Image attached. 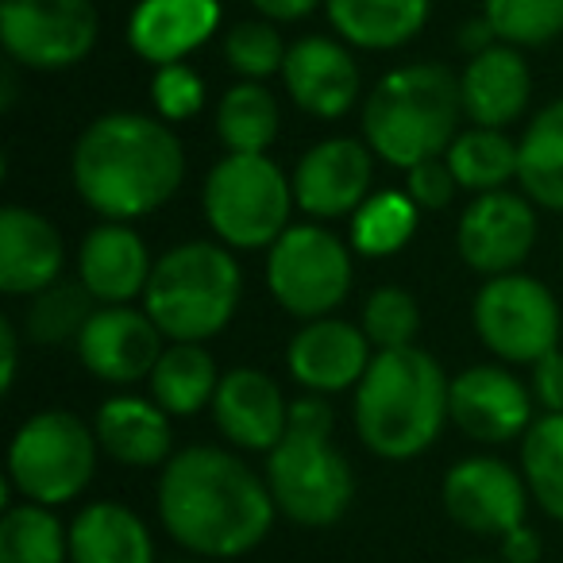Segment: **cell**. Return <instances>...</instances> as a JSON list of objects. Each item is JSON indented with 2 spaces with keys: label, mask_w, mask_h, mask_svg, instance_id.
<instances>
[{
  "label": "cell",
  "mask_w": 563,
  "mask_h": 563,
  "mask_svg": "<svg viewBox=\"0 0 563 563\" xmlns=\"http://www.w3.org/2000/svg\"><path fill=\"white\" fill-rule=\"evenodd\" d=\"M274 494L240 455L194 444L170 455L158 478L163 529L186 552L205 560H235L263 544L274 525Z\"/></svg>",
  "instance_id": "6da1fadb"
},
{
  "label": "cell",
  "mask_w": 563,
  "mask_h": 563,
  "mask_svg": "<svg viewBox=\"0 0 563 563\" xmlns=\"http://www.w3.org/2000/svg\"><path fill=\"white\" fill-rule=\"evenodd\" d=\"M70 178L104 220H135L163 209L186 178V151L166 120L109 112L74 143Z\"/></svg>",
  "instance_id": "7a4b0ae2"
},
{
  "label": "cell",
  "mask_w": 563,
  "mask_h": 563,
  "mask_svg": "<svg viewBox=\"0 0 563 563\" xmlns=\"http://www.w3.org/2000/svg\"><path fill=\"white\" fill-rule=\"evenodd\" d=\"M448 390L444 367L424 347H386L355 386V432L378 460H413L452 421Z\"/></svg>",
  "instance_id": "3957f363"
},
{
  "label": "cell",
  "mask_w": 563,
  "mask_h": 563,
  "mask_svg": "<svg viewBox=\"0 0 563 563\" xmlns=\"http://www.w3.org/2000/svg\"><path fill=\"white\" fill-rule=\"evenodd\" d=\"M460 78L440 63L390 70L363 104V140L398 170L437 158L460 135Z\"/></svg>",
  "instance_id": "277c9868"
},
{
  "label": "cell",
  "mask_w": 563,
  "mask_h": 563,
  "mask_svg": "<svg viewBox=\"0 0 563 563\" xmlns=\"http://www.w3.org/2000/svg\"><path fill=\"white\" fill-rule=\"evenodd\" d=\"M243 274L224 243L194 240L170 247L151 271L143 309L170 344H201L228 329L240 309Z\"/></svg>",
  "instance_id": "5b68a950"
},
{
  "label": "cell",
  "mask_w": 563,
  "mask_h": 563,
  "mask_svg": "<svg viewBox=\"0 0 563 563\" xmlns=\"http://www.w3.org/2000/svg\"><path fill=\"white\" fill-rule=\"evenodd\" d=\"M294 205V181L266 155H224L201 189L205 220L235 251L274 247L290 228Z\"/></svg>",
  "instance_id": "8992f818"
},
{
  "label": "cell",
  "mask_w": 563,
  "mask_h": 563,
  "mask_svg": "<svg viewBox=\"0 0 563 563\" xmlns=\"http://www.w3.org/2000/svg\"><path fill=\"white\" fill-rule=\"evenodd\" d=\"M97 432L70 409L27 417L9 444V486L24 501H74L97 471Z\"/></svg>",
  "instance_id": "52a82bcc"
},
{
  "label": "cell",
  "mask_w": 563,
  "mask_h": 563,
  "mask_svg": "<svg viewBox=\"0 0 563 563\" xmlns=\"http://www.w3.org/2000/svg\"><path fill=\"white\" fill-rule=\"evenodd\" d=\"M266 486L282 517L306 529H329L347 514L355 498V475L344 455L321 432L286 429L266 452Z\"/></svg>",
  "instance_id": "ba28073f"
},
{
  "label": "cell",
  "mask_w": 563,
  "mask_h": 563,
  "mask_svg": "<svg viewBox=\"0 0 563 563\" xmlns=\"http://www.w3.org/2000/svg\"><path fill=\"white\" fill-rule=\"evenodd\" d=\"M266 290L290 317H329L352 290V251L321 224L286 228L266 247Z\"/></svg>",
  "instance_id": "9c48e42d"
},
{
  "label": "cell",
  "mask_w": 563,
  "mask_h": 563,
  "mask_svg": "<svg viewBox=\"0 0 563 563\" xmlns=\"http://www.w3.org/2000/svg\"><path fill=\"white\" fill-rule=\"evenodd\" d=\"M471 313L478 340L506 363H537L560 344V301L529 274L490 278Z\"/></svg>",
  "instance_id": "30bf717a"
},
{
  "label": "cell",
  "mask_w": 563,
  "mask_h": 563,
  "mask_svg": "<svg viewBox=\"0 0 563 563\" xmlns=\"http://www.w3.org/2000/svg\"><path fill=\"white\" fill-rule=\"evenodd\" d=\"M93 0H0V43L27 70H70L97 47Z\"/></svg>",
  "instance_id": "8fae6325"
},
{
  "label": "cell",
  "mask_w": 563,
  "mask_h": 563,
  "mask_svg": "<svg viewBox=\"0 0 563 563\" xmlns=\"http://www.w3.org/2000/svg\"><path fill=\"white\" fill-rule=\"evenodd\" d=\"M529 483L521 471L494 455H471L460 460L444 475V509L460 529L475 537H506L509 529L525 525L529 506Z\"/></svg>",
  "instance_id": "7c38bea8"
},
{
  "label": "cell",
  "mask_w": 563,
  "mask_h": 563,
  "mask_svg": "<svg viewBox=\"0 0 563 563\" xmlns=\"http://www.w3.org/2000/svg\"><path fill=\"white\" fill-rule=\"evenodd\" d=\"M455 243L471 271L486 274V278L514 274L537 243V212H532L529 197L509 194V189L478 194L463 209Z\"/></svg>",
  "instance_id": "4fadbf2b"
},
{
  "label": "cell",
  "mask_w": 563,
  "mask_h": 563,
  "mask_svg": "<svg viewBox=\"0 0 563 563\" xmlns=\"http://www.w3.org/2000/svg\"><path fill=\"white\" fill-rule=\"evenodd\" d=\"M294 201L317 220H336L355 212L371 197L375 181V151L363 140H321L301 155L294 170Z\"/></svg>",
  "instance_id": "5bb4252c"
},
{
  "label": "cell",
  "mask_w": 563,
  "mask_h": 563,
  "mask_svg": "<svg viewBox=\"0 0 563 563\" xmlns=\"http://www.w3.org/2000/svg\"><path fill=\"white\" fill-rule=\"evenodd\" d=\"M163 332L147 317V309L132 306H101L93 309L89 324L78 336V360L89 375H97L101 383H140L151 378L163 347Z\"/></svg>",
  "instance_id": "9a60e30c"
},
{
  "label": "cell",
  "mask_w": 563,
  "mask_h": 563,
  "mask_svg": "<svg viewBox=\"0 0 563 563\" xmlns=\"http://www.w3.org/2000/svg\"><path fill=\"white\" fill-rule=\"evenodd\" d=\"M448 417L478 444H506V440L529 432L532 394L506 367L478 363L452 378Z\"/></svg>",
  "instance_id": "2e32d148"
},
{
  "label": "cell",
  "mask_w": 563,
  "mask_h": 563,
  "mask_svg": "<svg viewBox=\"0 0 563 563\" xmlns=\"http://www.w3.org/2000/svg\"><path fill=\"white\" fill-rule=\"evenodd\" d=\"M286 93L294 97L301 112L317 120H336L360 101V66L344 43L329 35H306L286 51L282 66Z\"/></svg>",
  "instance_id": "e0dca14e"
},
{
  "label": "cell",
  "mask_w": 563,
  "mask_h": 563,
  "mask_svg": "<svg viewBox=\"0 0 563 563\" xmlns=\"http://www.w3.org/2000/svg\"><path fill=\"white\" fill-rule=\"evenodd\" d=\"M371 340L340 317H317L286 347V367L309 394H340L360 386L371 367Z\"/></svg>",
  "instance_id": "ac0fdd59"
},
{
  "label": "cell",
  "mask_w": 563,
  "mask_h": 563,
  "mask_svg": "<svg viewBox=\"0 0 563 563\" xmlns=\"http://www.w3.org/2000/svg\"><path fill=\"white\" fill-rule=\"evenodd\" d=\"M212 421L247 452H271L286 437L290 401L282 398V386L258 367H235L220 375L217 398H212Z\"/></svg>",
  "instance_id": "d6986e66"
},
{
  "label": "cell",
  "mask_w": 563,
  "mask_h": 563,
  "mask_svg": "<svg viewBox=\"0 0 563 563\" xmlns=\"http://www.w3.org/2000/svg\"><path fill=\"white\" fill-rule=\"evenodd\" d=\"M63 232L43 212L24 205L0 209V290L9 298H35L63 278Z\"/></svg>",
  "instance_id": "ffe728a7"
},
{
  "label": "cell",
  "mask_w": 563,
  "mask_h": 563,
  "mask_svg": "<svg viewBox=\"0 0 563 563\" xmlns=\"http://www.w3.org/2000/svg\"><path fill=\"white\" fill-rule=\"evenodd\" d=\"M151 271L155 263L147 255V243L124 220L89 228L78 247V282L101 306H128L132 298H143Z\"/></svg>",
  "instance_id": "44dd1931"
},
{
  "label": "cell",
  "mask_w": 563,
  "mask_h": 563,
  "mask_svg": "<svg viewBox=\"0 0 563 563\" xmlns=\"http://www.w3.org/2000/svg\"><path fill=\"white\" fill-rule=\"evenodd\" d=\"M220 0H140L128 16V43L151 66L186 63L217 35Z\"/></svg>",
  "instance_id": "7402d4cb"
},
{
  "label": "cell",
  "mask_w": 563,
  "mask_h": 563,
  "mask_svg": "<svg viewBox=\"0 0 563 563\" xmlns=\"http://www.w3.org/2000/svg\"><path fill=\"white\" fill-rule=\"evenodd\" d=\"M529 89L532 81L521 51L498 43L463 66V117L475 128H509L529 109Z\"/></svg>",
  "instance_id": "603a6c76"
},
{
  "label": "cell",
  "mask_w": 563,
  "mask_h": 563,
  "mask_svg": "<svg viewBox=\"0 0 563 563\" xmlns=\"http://www.w3.org/2000/svg\"><path fill=\"white\" fill-rule=\"evenodd\" d=\"M97 444L124 467H158L170 460V413L155 398L117 394L97 409Z\"/></svg>",
  "instance_id": "cb8c5ba5"
},
{
  "label": "cell",
  "mask_w": 563,
  "mask_h": 563,
  "mask_svg": "<svg viewBox=\"0 0 563 563\" xmlns=\"http://www.w3.org/2000/svg\"><path fill=\"white\" fill-rule=\"evenodd\" d=\"M70 563H155V544L120 501H93L70 521Z\"/></svg>",
  "instance_id": "d4e9b609"
},
{
  "label": "cell",
  "mask_w": 563,
  "mask_h": 563,
  "mask_svg": "<svg viewBox=\"0 0 563 563\" xmlns=\"http://www.w3.org/2000/svg\"><path fill=\"white\" fill-rule=\"evenodd\" d=\"M329 24L352 47H406L429 20V0H324Z\"/></svg>",
  "instance_id": "484cf974"
},
{
  "label": "cell",
  "mask_w": 563,
  "mask_h": 563,
  "mask_svg": "<svg viewBox=\"0 0 563 563\" xmlns=\"http://www.w3.org/2000/svg\"><path fill=\"white\" fill-rule=\"evenodd\" d=\"M517 181L525 197L563 212V97L532 117L517 143Z\"/></svg>",
  "instance_id": "4316f807"
},
{
  "label": "cell",
  "mask_w": 563,
  "mask_h": 563,
  "mask_svg": "<svg viewBox=\"0 0 563 563\" xmlns=\"http://www.w3.org/2000/svg\"><path fill=\"white\" fill-rule=\"evenodd\" d=\"M220 386L217 360L201 344H170L151 371V398L170 417H194L212 406Z\"/></svg>",
  "instance_id": "83f0119b"
},
{
  "label": "cell",
  "mask_w": 563,
  "mask_h": 563,
  "mask_svg": "<svg viewBox=\"0 0 563 563\" xmlns=\"http://www.w3.org/2000/svg\"><path fill=\"white\" fill-rule=\"evenodd\" d=\"M282 112L263 81H235L217 109V135L228 155H266L278 140Z\"/></svg>",
  "instance_id": "f1b7e54d"
},
{
  "label": "cell",
  "mask_w": 563,
  "mask_h": 563,
  "mask_svg": "<svg viewBox=\"0 0 563 563\" xmlns=\"http://www.w3.org/2000/svg\"><path fill=\"white\" fill-rule=\"evenodd\" d=\"M0 563H70V529L51 506L20 501L0 517Z\"/></svg>",
  "instance_id": "f546056e"
},
{
  "label": "cell",
  "mask_w": 563,
  "mask_h": 563,
  "mask_svg": "<svg viewBox=\"0 0 563 563\" xmlns=\"http://www.w3.org/2000/svg\"><path fill=\"white\" fill-rule=\"evenodd\" d=\"M444 158L460 189H475V194H490L517 178V143L501 128H467L455 135Z\"/></svg>",
  "instance_id": "4dcf8cb0"
},
{
  "label": "cell",
  "mask_w": 563,
  "mask_h": 563,
  "mask_svg": "<svg viewBox=\"0 0 563 563\" xmlns=\"http://www.w3.org/2000/svg\"><path fill=\"white\" fill-rule=\"evenodd\" d=\"M417 232V205L406 189L371 194L352 212V247L371 258H386L401 251Z\"/></svg>",
  "instance_id": "1f68e13d"
},
{
  "label": "cell",
  "mask_w": 563,
  "mask_h": 563,
  "mask_svg": "<svg viewBox=\"0 0 563 563\" xmlns=\"http://www.w3.org/2000/svg\"><path fill=\"white\" fill-rule=\"evenodd\" d=\"M89 317H93V294L81 282H55L32 298L24 313V332L40 347L78 344Z\"/></svg>",
  "instance_id": "d6a6232c"
},
{
  "label": "cell",
  "mask_w": 563,
  "mask_h": 563,
  "mask_svg": "<svg viewBox=\"0 0 563 563\" xmlns=\"http://www.w3.org/2000/svg\"><path fill=\"white\" fill-rule=\"evenodd\" d=\"M521 467L537 506L563 521V413H544L529 424L521 444Z\"/></svg>",
  "instance_id": "836d02e7"
},
{
  "label": "cell",
  "mask_w": 563,
  "mask_h": 563,
  "mask_svg": "<svg viewBox=\"0 0 563 563\" xmlns=\"http://www.w3.org/2000/svg\"><path fill=\"white\" fill-rule=\"evenodd\" d=\"M483 16L509 47H544L563 32V0H483Z\"/></svg>",
  "instance_id": "e575fe53"
},
{
  "label": "cell",
  "mask_w": 563,
  "mask_h": 563,
  "mask_svg": "<svg viewBox=\"0 0 563 563\" xmlns=\"http://www.w3.org/2000/svg\"><path fill=\"white\" fill-rule=\"evenodd\" d=\"M286 43L271 20H247L235 24L224 40V58L243 81H263L271 74H282L286 66Z\"/></svg>",
  "instance_id": "d590c367"
},
{
  "label": "cell",
  "mask_w": 563,
  "mask_h": 563,
  "mask_svg": "<svg viewBox=\"0 0 563 563\" xmlns=\"http://www.w3.org/2000/svg\"><path fill=\"white\" fill-rule=\"evenodd\" d=\"M363 332L367 340L386 352V347H406L413 344L417 329H421V309H417L413 294H406L401 286H383L367 298L363 306Z\"/></svg>",
  "instance_id": "8d00e7d4"
},
{
  "label": "cell",
  "mask_w": 563,
  "mask_h": 563,
  "mask_svg": "<svg viewBox=\"0 0 563 563\" xmlns=\"http://www.w3.org/2000/svg\"><path fill=\"white\" fill-rule=\"evenodd\" d=\"M151 101H155L158 120L166 124H181V120H194L205 109V81L194 66L170 63L158 66L155 78H151Z\"/></svg>",
  "instance_id": "74e56055"
},
{
  "label": "cell",
  "mask_w": 563,
  "mask_h": 563,
  "mask_svg": "<svg viewBox=\"0 0 563 563\" xmlns=\"http://www.w3.org/2000/svg\"><path fill=\"white\" fill-rule=\"evenodd\" d=\"M455 189H460V181H455L444 155L424 158L406 170V194L413 197L417 209H444V205H452Z\"/></svg>",
  "instance_id": "f35d334b"
},
{
  "label": "cell",
  "mask_w": 563,
  "mask_h": 563,
  "mask_svg": "<svg viewBox=\"0 0 563 563\" xmlns=\"http://www.w3.org/2000/svg\"><path fill=\"white\" fill-rule=\"evenodd\" d=\"M532 398L544 406V413H563V352H548L532 363Z\"/></svg>",
  "instance_id": "ab89813d"
},
{
  "label": "cell",
  "mask_w": 563,
  "mask_h": 563,
  "mask_svg": "<svg viewBox=\"0 0 563 563\" xmlns=\"http://www.w3.org/2000/svg\"><path fill=\"white\" fill-rule=\"evenodd\" d=\"M540 552H544V544L529 525H517L501 537V560L506 563H540Z\"/></svg>",
  "instance_id": "60d3db41"
},
{
  "label": "cell",
  "mask_w": 563,
  "mask_h": 563,
  "mask_svg": "<svg viewBox=\"0 0 563 563\" xmlns=\"http://www.w3.org/2000/svg\"><path fill=\"white\" fill-rule=\"evenodd\" d=\"M20 367V329L12 324V317H0V390L9 394L16 383Z\"/></svg>",
  "instance_id": "b9f144b4"
},
{
  "label": "cell",
  "mask_w": 563,
  "mask_h": 563,
  "mask_svg": "<svg viewBox=\"0 0 563 563\" xmlns=\"http://www.w3.org/2000/svg\"><path fill=\"white\" fill-rule=\"evenodd\" d=\"M455 47L475 58V55H483V51L498 47V32H494V24L486 16L467 20V24H460V32H455Z\"/></svg>",
  "instance_id": "7bdbcfd3"
},
{
  "label": "cell",
  "mask_w": 563,
  "mask_h": 563,
  "mask_svg": "<svg viewBox=\"0 0 563 563\" xmlns=\"http://www.w3.org/2000/svg\"><path fill=\"white\" fill-rule=\"evenodd\" d=\"M251 4H255L266 20H274V24H294V20H306L324 0H251Z\"/></svg>",
  "instance_id": "ee69618b"
},
{
  "label": "cell",
  "mask_w": 563,
  "mask_h": 563,
  "mask_svg": "<svg viewBox=\"0 0 563 563\" xmlns=\"http://www.w3.org/2000/svg\"><path fill=\"white\" fill-rule=\"evenodd\" d=\"M0 104H4V109L16 104V63L4 66V97H0Z\"/></svg>",
  "instance_id": "f6af8a7d"
},
{
  "label": "cell",
  "mask_w": 563,
  "mask_h": 563,
  "mask_svg": "<svg viewBox=\"0 0 563 563\" xmlns=\"http://www.w3.org/2000/svg\"><path fill=\"white\" fill-rule=\"evenodd\" d=\"M174 563H186V560H174Z\"/></svg>",
  "instance_id": "bcb514c9"
},
{
  "label": "cell",
  "mask_w": 563,
  "mask_h": 563,
  "mask_svg": "<svg viewBox=\"0 0 563 563\" xmlns=\"http://www.w3.org/2000/svg\"><path fill=\"white\" fill-rule=\"evenodd\" d=\"M475 563H486V560H475Z\"/></svg>",
  "instance_id": "7dc6e473"
}]
</instances>
